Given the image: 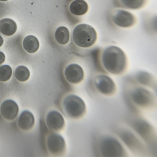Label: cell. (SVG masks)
<instances>
[{"instance_id":"cell-1","label":"cell","mask_w":157,"mask_h":157,"mask_svg":"<svg viewBox=\"0 0 157 157\" xmlns=\"http://www.w3.org/2000/svg\"><path fill=\"white\" fill-rule=\"evenodd\" d=\"M101 67L108 73L119 75L124 74L128 67V59L123 50L110 45L102 49L99 56Z\"/></svg>"},{"instance_id":"cell-2","label":"cell","mask_w":157,"mask_h":157,"mask_svg":"<svg viewBox=\"0 0 157 157\" xmlns=\"http://www.w3.org/2000/svg\"><path fill=\"white\" fill-rule=\"evenodd\" d=\"M98 154L102 157H121L127 156V152L123 144L113 136H102L98 143Z\"/></svg>"},{"instance_id":"cell-3","label":"cell","mask_w":157,"mask_h":157,"mask_svg":"<svg viewBox=\"0 0 157 157\" xmlns=\"http://www.w3.org/2000/svg\"><path fill=\"white\" fill-rule=\"evenodd\" d=\"M74 43L78 47L88 48L96 43L98 39L96 29L91 25L81 24L74 28L72 33Z\"/></svg>"},{"instance_id":"cell-4","label":"cell","mask_w":157,"mask_h":157,"mask_svg":"<svg viewBox=\"0 0 157 157\" xmlns=\"http://www.w3.org/2000/svg\"><path fill=\"white\" fill-rule=\"evenodd\" d=\"M63 109L70 118L78 120L85 115L86 106L84 101L79 96L70 94L66 97L63 103Z\"/></svg>"},{"instance_id":"cell-5","label":"cell","mask_w":157,"mask_h":157,"mask_svg":"<svg viewBox=\"0 0 157 157\" xmlns=\"http://www.w3.org/2000/svg\"><path fill=\"white\" fill-rule=\"evenodd\" d=\"M129 97L133 104L141 109H149L153 107L156 103L154 94L141 86L132 88L130 91Z\"/></svg>"},{"instance_id":"cell-6","label":"cell","mask_w":157,"mask_h":157,"mask_svg":"<svg viewBox=\"0 0 157 157\" xmlns=\"http://www.w3.org/2000/svg\"><path fill=\"white\" fill-rule=\"evenodd\" d=\"M109 13L110 22L118 27L128 29L135 26L137 22L135 15L124 10L114 8L111 10Z\"/></svg>"},{"instance_id":"cell-7","label":"cell","mask_w":157,"mask_h":157,"mask_svg":"<svg viewBox=\"0 0 157 157\" xmlns=\"http://www.w3.org/2000/svg\"><path fill=\"white\" fill-rule=\"evenodd\" d=\"M93 83L97 91L102 95L111 96L116 93L115 83L111 78L106 74H101L95 75Z\"/></svg>"},{"instance_id":"cell-8","label":"cell","mask_w":157,"mask_h":157,"mask_svg":"<svg viewBox=\"0 0 157 157\" xmlns=\"http://www.w3.org/2000/svg\"><path fill=\"white\" fill-rule=\"evenodd\" d=\"M47 144L49 152L53 155L59 156L65 152L66 148L65 140L59 134L55 133L49 134Z\"/></svg>"},{"instance_id":"cell-9","label":"cell","mask_w":157,"mask_h":157,"mask_svg":"<svg viewBox=\"0 0 157 157\" xmlns=\"http://www.w3.org/2000/svg\"><path fill=\"white\" fill-rule=\"evenodd\" d=\"M64 74L70 83L78 84L83 80L85 73L83 69L78 64H70L66 68Z\"/></svg>"},{"instance_id":"cell-10","label":"cell","mask_w":157,"mask_h":157,"mask_svg":"<svg viewBox=\"0 0 157 157\" xmlns=\"http://www.w3.org/2000/svg\"><path fill=\"white\" fill-rule=\"evenodd\" d=\"M46 122L48 127L54 131H60L63 129L65 121L63 117L57 111H51L48 113Z\"/></svg>"},{"instance_id":"cell-11","label":"cell","mask_w":157,"mask_h":157,"mask_svg":"<svg viewBox=\"0 0 157 157\" xmlns=\"http://www.w3.org/2000/svg\"><path fill=\"white\" fill-rule=\"evenodd\" d=\"M19 108L14 101L8 99L4 101L1 106V113L3 117L6 120H15L17 116Z\"/></svg>"},{"instance_id":"cell-12","label":"cell","mask_w":157,"mask_h":157,"mask_svg":"<svg viewBox=\"0 0 157 157\" xmlns=\"http://www.w3.org/2000/svg\"><path fill=\"white\" fill-rule=\"evenodd\" d=\"M148 2V0H113V4L116 8L130 10L142 9Z\"/></svg>"},{"instance_id":"cell-13","label":"cell","mask_w":157,"mask_h":157,"mask_svg":"<svg viewBox=\"0 0 157 157\" xmlns=\"http://www.w3.org/2000/svg\"><path fill=\"white\" fill-rule=\"evenodd\" d=\"M35 122V118L32 113L29 111L25 110L19 116L18 125L21 129L29 131L33 128Z\"/></svg>"},{"instance_id":"cell-14","label":"cell","mask_w":157,"mask_h":157,"mask_svg":"<svg viewBox=\"0 0 157 157\" xmlns=\"http://www.w3.org/2000/svg\"><path fill=\"white\" fill-rule=\"evenodd\" d=\"M69 9L73 14L81 16L87 13L89 6L85 0H74L70 4Z\"/></svg>"},{"instance_id":"cell-15","label":"cell","mask_w":157,"mask_h":157,"mask_svg":"<svg viewBox=\"0 0 157 157\" xmlns=\"http://www.w3.org/2000/svg\"><path fill=\"white\" fill-rule=\"evenodd\" d=\"M17 25L12 19L5 18L0 21V32L6 36H11L16 32Z\"/></svg>"},{"instance_id":"cell-16","label":"cell","mask_w":157,"mask_h":157,"mask_svg":"<svg viewBox=\"0 0 157 157\" xmlns=\"http://www.w3.org/2000/svg\"><path fill=\"white\" fill-rule=\"evenodd\" d=\"M23 46L27 52L34 53L38 50L39 43L37 37L32 35H29L24 39Z\"/></svg>"},{"instance_id":"cell-17","label":"cell","mask_w":157,"mask_h":157,"mask_svg":"<svg viewBox=\"0 0 157 157\" xmlns=\"http://www.w3.org/2000/svg\"><path fill=\"white\" fill-rule=\"evenodd\" d=\"M55 36L56 40L59 44H67L69 40V31L68 29L64 26H60L57 28Z\"/></svg>"},{"instance_id":"cell-18","label":"cell","mask_w":157,"mask_h":157,"mask_svg":"<svg viewBox=\"0 0 157 157\" xmlns=\"http://www.w3.org/2000/svg\"><path fill=\"white\" fill-rule=\"evenodd\" d=\"M15 75L17 80L21 82H25L29 79L30 72L27 67L20 66L15 70Z\"/></svg>"},{"instance_id":"cell-19","label":"cell","mask_w":157,"mask_h":157,"mask_svg":"<svg viewBox=\"0 0 157 157\" xmlns=\"http://www.w3.org/2000/svg\"><path fill=\"white\" fill-rule=\"evenodd\" d=\"M12 69L10 66L5 65L0 67V81L6 82L12 76Z\"/></svg>"},{"instance_id":"cell-20","label":"cell","mask_w":157,"mask_h":157,"mask_svg":"<svg viewBox=\"0 0 157 157\" xmlns=\"http://www.w3.org/2000/svg\"><path fill=\"white\" fill-rule=\"evenodd\" d=\"M5 60V56L4 53L0 51V64H2Z\"/></svg>"},{"instance_id":"cell-21","label":"cell","mask_w":157,"mask_h":157,"mask_svg":"<svg viewBox=\"0 0 157 157\" xmlns=\"http://www.w3.org/2000/svg\"><path fill=\"white\" fill-rule=\"evenodd\" d=\"M4 43L3 39L2 38V36L0 35V47Z\"/></svg>"},{"instance_id":"cell-22","label":"cell","mask_w":157,"mask_h":157,"mask_svg":"<svg viewBox=\"0 0 157 157\" xmlns=\"http://www.w3.org/2000/svg\"><path fill=\"white\" fill-rule=\"evenodd\" d=\"M8 0H0V1L1 2H6V1H7Z\"/></svg>"}]
</instances>
